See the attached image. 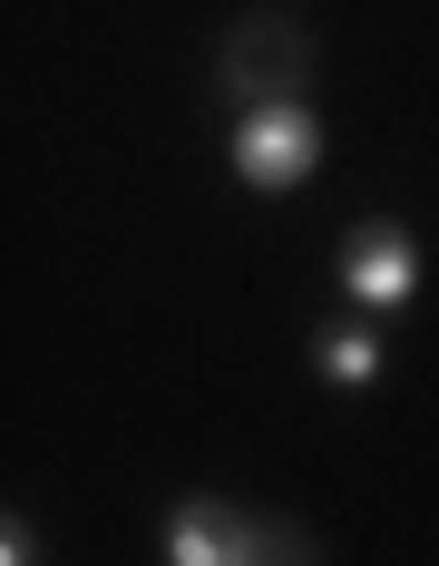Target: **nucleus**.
Instances as JSON below:
<instances>
[{"mask_svg": "<svg viewBox=\"0 0 439 566\" xmlns=\"http://www.w3.org/2000/svg\"><path fill=\"white\" fill-rule=\"evenodd\" d=\"M224 157H234V176H244L254 196H293V186H313V167H323V117H313V98L234 108Z\"/></svg>", "mask_w": 439, "mask_h": 566, "instance_id": "obj_1", "label": "nucleus"}, {"mask_svg": "<svg viewBox=\"0 0 439 566\" xmlns=\"http://www.w3.org/2000/svg\"><path fill=\"white\" fill-rule=\"evenodd\" d=\"M303 30L293 20H234V40H224V98L234 108H264V98H303Z\"/></svg>", "mask_w": 439, "mask_h": 566, "instance_id": "obj_2", "label": "nucleus"}, {"mask_svg": "<svg viewBox=\"0 0 439 566\" xmlns=\"http://www.w3.org/2000/svg\"><path fill=\"white\" fill-rule=\"evenodd\" d=\"M264 517L224 509V499H186V509H166L157 527V557L166 566H264Z\"/></svg>", "mask_w": 439, "mask_h": 566, "instance_id": "obj_3", "label": "nucleus"}, {"mask_svg": "<svg viewBox=\"0 0 439 566\" xmlns=\"http://www.w3.org/2000/svg\"><path fill=\"white\" fill-rule=\"evenodd\" d=\"M332 283H342L362 313H410V293H420V244L400 226H362L342 244V274Z\"/></svg>", "mask_w": 439, "mask_h": 566, "instance_id": "obj_4", "label": "nucleus"}, {"mask_svg": "<svg viewBox=\"0 0 439 566\" xmlns=\"http://www.w3.org/2000/svg\"><path fill=\"white\" fill-rule=\"evenodd\" d=\"M381 333H372V323H323V333H313V371H323L332 391H372V381H381Z\"/></svg>", "mask_w": 439, "mask_h": 566, "instance_id": "obj_5", "label": "nucleus"}, {"mask_svg": "<svg viewBox=\"0 0 439 566\" xmlns=\"http://www.w3.org/2000/svg\"><path fill=\"white\" fill-rule=\"evenodd\" d=\"M0 566H40V527H30V517L0 527Z\"/></svg>", "mask_w": 439, "mask_h": 566, "instance_id": "obj_6", "label": "nucleus"}, {"mask_svg": "<svg viewBox=\"0 0 439 566\" xmlns=\"http://www.w3.org/2000/svg\"><path fill=\"white\" fill-rule=\"evenodd\" d=\"M264 566H313V547H303V537H283V527H274V537H264Z\"/></svg>", "mask_w": 439, "mask_h": 566, "instance_id": "obj_7", "label": "nucleus"}]
</instances>
